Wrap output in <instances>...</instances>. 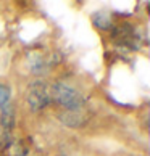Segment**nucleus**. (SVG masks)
<instances>
[{
	"mask_svg": "<svg viewBox=\"0 0 150 156\" xmlns=\"http://www.w3.org/2000/svg\"><path fill=\"white\" fill-rule=\"evenodd\" d=\"M50 97H52V100L57 101L60 106L70 109V111H73V109H79L81 106H82V103H84L82 95H81L74 87H71V85H68V84H57V85H53L52 90H50Z\"/></svg>",
	"mask_w": 150,
	"mask_h": 156,
	"instance_id": "1",
	"label": "nucleus"
},
{
	"mask_svg": "<svg viewBox=\"0 0 150 156\" xmlns=\"http://www.w3.org/2000/svg\"><path fill=\"white\" fill-rule=\"evenodd\" d=\"M10 100V87H7L5 84H0V106L7 105Z\"/></svg>",
	"mask_w": 150,
	"mask_h": 156,
	"instance_id": "3",
	"label": "nucleus"
},
{
	"mask_svg": "<svg viewBox=\"0 0 150 156\" xmlns=\"http://www.w3.org/2000/svg\"><path fill=\"white\" fill-rule=\"evenodd\" d=\"M52 101L50 90L45 87L44 84L36 82L31 85L29 92H27V103L32 109H42L44 106H47Z\"/></svg>",
	"mask_w": 150,
	"mask_h": 156,
	"instance_id": "2",
	"label": "nucleus"
}]
</instances>
